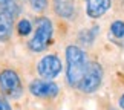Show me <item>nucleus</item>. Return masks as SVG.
<instances>
[{
  "label": "nucleus",
  "instance_id": "obj_13",
  "mask_svg": "<svg viewBox=\"0 0 124 110\" xmlns=\"http://www.w3.org/2000/svg\"><path fill=\"white\" fill-rule=\"evenodd\" d=\"M29 3L35 12H43L47 8V0H29Z\"/></svg>",
  "mask_w": 124,
  "mask_h": 110
},
{
  "label": "nucleus",
  "instance_id": "obj_16",
  "mask_svg": "<svg viewBox=\"0 0 124 110\" xmlns=\"http://www.w3.org/2000/svg\"><path fill=\"white\" fill-rule=\"evenodd\" d=\"M112 110H116V109H112Z\"/></svg>",
  "mask_w": 124,
  "mask_h": 110
},
{
  "label": "nucleus",
  "instance_id": "obj_4",
  "mask_svg": "<svg viewBox=\"0 0 124 110\" xmlns=\"http://www.w3.org/2000/svg\"><path fill=\"white\" fill-rule=\"evenodd\" d=\"M0 90L11 98H18L22 95V80L12 69H5L0 72Z\"/></svg>",
  "mask_w": 124,
  "mask_h": 110
},
{
  "label": "nucleus",
  "instance_id": "obj_2",
  "mask_svg": "<svg viewBox=\"0 0 124 110\" xmlns=\"http://www.w3.org/2000/svg\"><path fill=\"white\" fill-rule=\"evenodd\" d=\"M52 32H54L52 22L47 17H39L35 22V34L29 40V43H28L29 49L32 52L45 51L52 38Z\"/></svg>",
  "mask_w": 124,
  "mask_h": 110
},
{
  "label": "nucleus",
  "instance_id": "obj_8",
  "mask_svg": "<svg viewBox=\"0 0 124 110\" xmlns=\"http://www.w3.org/2000/svg\"><path fill=\"white\" fill-rule=\"evenodd\" d=\"M14 28V17L9 12L0 9V41L9 40Z\"/></svg>",
  "mask_w": 124,
  "mask_h": 110
},
{
  "label": "nucleus",
  "instance_id": "obj_15",
  "mask_svg": "<svg viewBox=\"0 0 124 110\" xmlns=\"http://www.w3.org/2000/svg\"><path fill=\"white\" fill-rule=\"evenodd\" d=\"M120 107L124 110V93H123L121 96H120Z\"/></svg>",
  "mask_w": 124,
  "mask_h": 110
},
{
  "label": "nucleus",
  "instance_id": "obj_5",
  "mask_svg": "<svg viewBox=\"0 0 124 110\" xmlns=\"http://www.w3.org/2000/svg\"><path fill=\"white\" fill-rule=\"evenodd\" d=\"M61 61L55 54L45 55L37 64V72L41 76V80H54L60 75L61 72Z\"/></svg>",
  "mask_w": 124,
  "mask_h": 110
},
{
  "label": "nucleus",
  "instance_id": "obj_9",
  "mask_svg": "<svg viewBox=\"0 0 124 110\" xmlns=\"http://www.w3.org/2000/svg\"><path fill=\"white\" fill-rule=\"evenodd\" d=\"M54 11L61 18H72L75 14V6L72 0H54Z\"/></svg>",
  "mask_w": 124,
  "mask_h": 110
},
{
  "label": "nucleus",
  "instance_id": "obj_11",
  "mask_svg": "<svg viewBox=\"0 0 124 110\" xmlns=\"http://www.w3.org/2000/svg\"><path fill=\"white\" fill-rule=\"evenodd\" d=\"M17 31H18V34H20V35H28V34L32 31L31 22L26 20V18L20 20V22H18V25H17Z\"/></svg>",
  "mask_w": 124,
  "mask_h": 110
},
{
  "label": "nucleus",
  "instance_id": "obj_3",
  "mask_svg": "<svg viewBox=\"0 0 124 110\" xmlns=\"http://www.w3.org/2000/svg\"><path fill=\"white\" fill-rule=\"evenodd\" d=\"M101 81H103V67L98 63H92L87 64V69H86L83 78L80 80L77 87L83 93H93L100 87Z\"/></svg>",
  "mask_w": 124,
  "mask_h": 110
},
{
  "label": "nucleus",
  "instance_id": "obj_14",
  "mask_svg": "<svg viewBox=\"0 0 124 110\" xmlns=\"http://www.w3.org/2000/svg\"><path fill=\"white\" fill-rule=\"evenodd\" d=\"M0 110H12L11 106H9V103L6 101V98H5L3 95H0Z\"/></svg>",
  "mask_w": 124,
  "mask_h": 110
},
{
  "label": "nucleus",
  "instance_id": "obj_6",
  "mask_svg": "<svg viewBox=\"0 0 124 110\" xmlns=\"http://www.w3.org/2000/svg\"><path fill=\"white\" fill-rule=\"evenodd\" d=\"M29 92L37 98H54L58 95L60 87L49 80H34L29 84Z\"/></svg>",
  "mask_w": 124,
  "mask_h": 110
},
{
  "label": "nucleus",
  "instance_id": "obj_12",
  "mask_svg": "<svg viewBox=\"0 0 124 110\" xmlns=\"http://www.w3.org/2000/svg\"><path fill=\"white\" fill-rule=\"evenodd\" d=\"M110 31H112V34L118 38L124 37V22H120V20L113 22L112 26H110Z\"/></svg>",
  "mask_w": 124,
  "mask_h": 110
},
{
  "label": "nucleus",
  "instance_id": "obj_7",
  "mask_svg": "<svg viewBox=\"0 0 124 110\" xmlns=\"http://www.w3.org/2000/svg\"><path fill=\"white\" fill-rule=\"evenodd\" d=\"M110 5V0H86V12L90 18H98L109 11Z\"/></svg>",
  "mask_w": 124,
  "mask_h": 110
},
{
  "label": "nucleus",
  "instance_id": "obj_10",
  "mask_svg": "<svg viewBox=\"0 0 124 110\" xmlns=\"http://www.w3.org/2000/svg\"><path fill=\"white\" fill-rule=\"evenodd\" d=\"M0 9L9 12L12 17H17L18 12H20V8L16 3V0H0Z\"/></svg>",
  "mask_w": 124,
  "mask_h": 110
},
{
  "label": "nucleus",
  "instance_id": "obj_1",
  "mask_svg": "<svg viewBox=\"0 0 124 110\" xmlns=\"http://www.w3.org/2000/svg\"><path fill=\"white\" fill-rule=\"evenodd\" d=\"M66 78L70 86H78L80 80L87 69V60H86V54L81 47L70 44L66 47Z\"/></svg>",
  "mask_w": 124,
  "mask_h": 110
}]
</instances>
